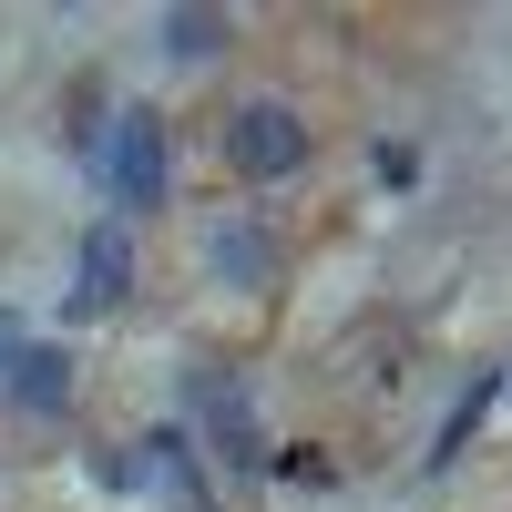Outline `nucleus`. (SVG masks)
<instances>
[{"instance_id": "7", "label": "nucleus", "mask_w": 512, "mask_h": 512, "mask_svg": "<svg viewBox=\"0 0 512 512\" xmlns=\"http://www.w3.org/2000/svg\"><path fill=\"white\" fill-rule=\"evenodd\" d=\"M164 41H175L185 62H205V52L226 41V21H216V11H164Z\"/></svg>"}, {"instance_id": "6", "label": "nucleus", "mask_w": 512, "mask_h": 512, "mask_svg": "<svg viewBox=\"0 0 512 512\" xmlns=\"http://www.w3.org/2000/svg\"><path fill=\"white\" fill-rule=\"evenodd\" d=\"M205 431H216L226 461H267V441H256V410H246L236 379H226V390H205Z\"/></svg>"}, {"instance_id": "2", "label": "nucleus", "mask_w": 512, "mask_h": 512, "mask_svg": "<svg viewBox=\"0 0 512 512\" xmlns=\"http://www.w3.org/2000/svg\"><path fill=\"white\" fill-rule=\"evenodd\" d=\"M113 205H164V123L154 113H123V134H113Z\"/></svg>"}, {"instance_id": "4", "label": "nucleus", "mask_w": 512, "mask_h": 512, "mask_svg": "<svg viewBox=\"0 0 512 512\" xmlns=\"http://www.w3.org/2000/svg\"><path fill=\"white\" fill-rule=\"evenodd\" d=\"M123 287H134V226L103 216L93 236H82V308H113Z\"/></svg>"}, {"instance_id": "5", "label": "nucleus", "mask_w": 512, "mask_h": 512, "mask_svg": "<svg viewBox=\"0 0 512 512\" xmlns=\"http://www.w3.org/2000/svg\"><path fill=\"white\" fill-rule=\"evenodd\" d=\"M205 256H216L226 287H267V277H277V246L256 236V226H216V246H205Z\"/></svg>"}, {"instance_id": "3", "label": "nucleus", "mask_w": 512, "mask_h": 512, "mask_svg": "<svg viewBox=\"0 0 512 512\" xmlns=\"http://www.w3.org/2000/svg\"><path fill=\"white\" fill-rule=\"evenodd\" d=\"M0 390H11V410H21V420H52V410L72 400V359H62V349H11Z\"/></svg>"}, {"instance_id": "1", "label": "nucleus", "mask_w": 512, "mask_h": 512, "mask_svg": "<svg viewBox=\"0 0 512 512\" xmlns=\"http://www.w3.org/2000/svg\"><path fill=\"white\" fill-rule=\"evenodd\" d=\"M226 164L256 185H287L297 164H308V113L297 103H236L226 113Z\"/></svg>"}, {"instance_id": "8", "label": "nucleus", "mask_w": 512, "mask_h": 512, "mask_svg": "<svg viewBox=\"0 0 512 512\" xmlns=\"http://www.w3.org/2000/svg\"><path fill=\"white\" fill-rule=\"evenodd\" d=\"M11 349H21V318H11V308H0V369H11Z\"/></svg>"}]
</instances>
